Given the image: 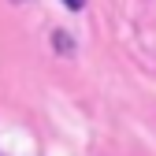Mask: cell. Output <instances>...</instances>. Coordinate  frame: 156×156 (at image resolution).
<instances>
[{
    "label": "cell",
    "mask_w": 156,
    "mask_h": 156,
    "mask_svg": "<svg viewBox=\"0 0 156 156\" xmlns=\"http://www.w3.org/2000/svg\"><path fill=\"white\" fill-rule=\"evenodd\" d=\"M52 45H56V52H67V56L74 52V45H71V34H63V30H56V34H52Z\"/></svg>",
    "instance_id": "obj_1"
},
{
    "label": "cell",
    "mask_w": 156,
    "mask_h": 156,
    "mask_svg": "<svg viewBox=\"0 0 156 156\" xmlns=\"http://www.w3.org/2000/svg\"><path fill=\"white\" fill-rule=\"evenodd\" d=\"M63 4H67L71 11H82V8H86V0H63Z\"/></svg>",
    "instance_id": "obj_2"
},
{
    "label": "cell",
    "mask_w": 156,
    "mask_h": 156,
    "mask_svg": "<svg viewBox=\"0 0 156 156\" xmlns=\"http://www.w3.org/2000/svg\"><path fill=\"white\" fill-rule=\"evenodd\" d=\"M11 4H30V0H11Z\"/></svg>",
    "instance_id": "obj_3"
}]
</instances>
